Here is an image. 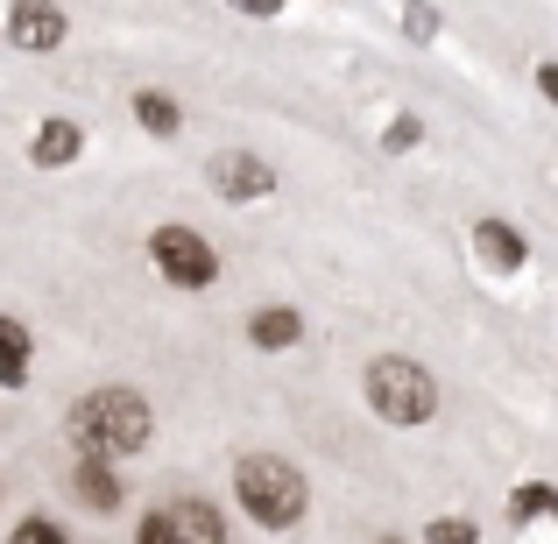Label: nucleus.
<instances>
[{
  "instance_id": "obj_13",
  "label": "nucleus",
  "mask_w": 558,
  "mask_h": 544,
  "mask_svg": "<svg viewBox=\"0 0 558 544\" xmlns=\"http://www.w3.org/2000/svg\"><path fill=\"white\" fill-rule=\"evenodd\" d=\"M170 523H178V544H227V517L213 503H178Z\"/></svg>"
},
{
  "instance_id": "obj_2",
  "label": "nucleus",
  "mask_w": 558,
  "mask_h": 544,
  "mask_svg": "<svg viewBox=\"0 0 558 544\" xmlns=\"http://www.w3.org/2000/svg\"><path fill=\"white\" fill-rule=\"evenodd\" d=\"M233 495H241V509L262 523V531H290V523L304 517V503H312L304 474L283 460V452H247V460L233 467Z\"/></svg>"
},
{
  "instance_id": "obj_20",
  "label": "nucleus",
  "mask_w": 558,
  "mask_h": 544,
  "mask_svg": "<svg viewBox=\"0 0 558 544\" xmlns=\"http://www.w3.org/2000/svg\"><path fill=\"white\" fill-rule=\"evenodd\" d=\"M537 93H545L551 107H558V64H545V71H537Z\"/></svg>"
},
{
  "instance_id": "obj_5",
  "label": "nucleus",
  "mask_w": 558,
  "mask_h": 544,
  "mask_svg": "<svg viewBox=\"0 0 558 544\" xmlns=\"http://www.w3.org/2000/svg\"><path fill=\"white\" fill-rule=\"evenodd\" d=\"M213 191L227 205H255V198H269V191H276V170L262 164L255 149H227V156H213Z\"/></svg>"
},
{
  "instance_id": "obj_21",
  "label": "nucleus",
  "mask_w": 558,
  "mask_h": 544,
  "mask_svg": "<svg viewBox=\"0 0 558 544\" xmlns=\"http://www.w3.org/2000/svg\"><path fill=\"white\" fill-rule=\"evenodd\" d=\"M381 544H403V537H381Z\"/></svg>"
},
{
  "instance_id": "obj_19",
  "label": "nucleus",
  "mask_w": 558,
  "mask_h": 544,
  "mask_svg": "<svg viewBox=\"0 0 558 544\" xmlns=\"http://www.w3.org/2000/svg\"><path fill=\"white\" fill-rule=\"evenodd\" d=\"M403 28H410V36L424 43V36H432V28H438V14H432V8H410V14H403Z\"/></svg>"
},
{
  "instance_id": "obj_18",
  "label": "nucleus",
  "mask_w": 558,
  "mask_h": 544,
  "mask_svg": "<svg viewBox=\"0 0 558 544\" xmlns=\"http://www.w3.org/2000/svg\"><path fill=\"white\" fill-rule=\"evenodd\" d=\"M417 135H424V121H417V113H403V121H389V135H381V142L403 156V149H417Z\"/></svg>"
},
{
  "instance_id": "obj_12",
  "label": "nucleus",
  "mask_w": 558,
  "mask_h": 544,
  "mask_svg": "<svg viewBox=\"0 0 558 544\" xmlns=\"http://www.w3.org/2000/svg\"><path fill=\"white\" fill-rule=\"evenodd\" d=\"M531 523H558L551 481H517V495H509V531H531Z\"/></svg>"
},
{
  "instance_id": "obj_14",
  "label": "nucleus",
  "mask_w": 558,
  "mask_h": 544,
  "mask_svg": "<svg viewBox=\"0 0 558 544\" xmlns=\"http://www.w3.org/2000/svg\"><path fill=\"white\" fill-rule=\"evenodd\" d=\"M135 121L149 128V135H178L184 113H178V99H170V93H156V85H149V93H135Z\"/></svg>"
},
{
  "instance_id": "obj_10",
  "label": "nucleus",
  "mask_w": 558,
  "mask_h": 544,
  "mask_svg": "<svg viewBox=\"0 0 558 544\" xmlns=\"http://www.w3.org/2000/svg\"><path fill=\"white\" fill-rule=\"evenodd\" d=\"M28 361H36V340L14 312H0V389H22L28 382Z\"/></svg>"
},
{
  "instance_id": "obj_9",
  "label": "nucleus",
  "mask_w": 558,
  "mask_h": 544,
  "mask_svg": "<svg viewBox=\"0 0 558 544\" xmlns=\"http://www.w3.org/2000/svg\"><path fill=\"white\" fill-rule=\"evenodd\" d=\"M71 495L107 517V509H121V474H113L107 460H78V467H71Z\"/></svg>"
},
{
  "instance_id": "obj_8",
  "label": "nucleus",
  "mask_w": 558,
  "mask_h": 544,
  "mask_svg": "<svg viewBox=\"0 0 558 544\" xmlns=\"http://www.w3.org/2000/svg\"><path fill=\"white\" fill-rule=\"evenodd\" d=\"M474 255L481 262H488V269H523V262H531V247H523V233L517 227H509V219H481V227H474Z\"/></svg>"
},
{
  "instance_id": "obj_1",
  "label": "nucleus",
  "mask_w": 558,
  "mask_h": 544,
  "mask_svg": "<svg viewBox=\"0 0 558 544\" xmlns=\"http://www.w3.org/2000/svg\"><path fill=\"white\" fill-rule=\"evenodd\" d=\"M156 432L149 418V396L135 389H93L71 403V446H78V460H128V452H142Z\"/></svg>"
},
{
  "instance_id": "obj_6",
  "label": "nucleus",
  "mask_w": 558,
  "mask_h": 544,
  "mask_svg": "<svg viewBox=\"0 0 558 544\" xmlns=\"http://www.w3.org/2000/svg\"><path fill=\"white\" fill-rule=\"evenodd\" d=\"M71 36V14L64 8H50V0H14L8 8V43L14 50H57V43Z\"/></svg>"
},
{
  "instance_id": "obj_3",
  "label": "nucleus",
  "mask_w": 558,
  "mask_h": 544,
  "mask_svg": "<svg viewBox=\"0 0 558 544\" xmlns=\"http://www.w3.org/2000/svg\"><path fill=\"white\" fill-rule=\"evenodd\" d=\"M368 410H375V418H389V424H424L438 410V382L424 375L417 361L381 354L368 367Z\"/></svg>"
},
{
  "instance_id": "obj_11",
  "label": "nucleus",
  "mask_w": 558,
  "mask_h": 544,
  "mask_svg": "<svg viewBox=\"0 0 558 544\" xmlns=\"http://www.w3.org/2000/svg\"><path fill=\"white\" fill-rule=\"evenodd\" d=\"M247 340H255L262 354H276V347H298V340H304V318L290 312V304H262V312L247 318Z\"/></svg>"
},
{
  "instance_id": "obj_4",
  "label": "nucleus",
  "mask_w": 558,
  "mask_h": 544,
  "mask_svg": "<svg viewBox=\"0 0 558 544\" xmlns=\"http://www.w3.org/2000/svg\"><path fill=\"white\" fill-rule=\"evenodd\" d=\"M149 262H156V276H163L170 290H213V276H219V255H213V241H205L198 227H156L149 233Z\"/></svg>"
},
{
  "instance_id": "obj_7",
  "label": "nucleus",
  "mask_w": 558,
  "mask_h": 544,
  "mask_svg": "<svg viewBox=\"0 0 558 544\" xmlns=\"http://www.w3.org/2000/svg\"><path fill=\"white\" fill-rule=\"evenodd\" d=\"M78 149H85V128H78V121H64V113H50V121L28 135V164H36V170H64V164H78Z\"/></svg>"
},
{
  "instance_id": "obj_17",
  "label": "nucleus",
  "mask_w": 558,
  "mask_h": 544,
  "mask_svg": "<svg viewBox=\"0 0 558 544\" xmlns=\"http://www.w3.org/2000/svg\"><path fill=\"white\" fill-rule=\"evenodd\" d=\"M135 544H178V523H170V509H149V517L135 523Z\"/></svg>"
},
{
  "instance_id": "obj_15",
  "label": "nucleus",
  "mask_w": 558,
  "mask_h": 544,
  "mask_svg": "<svg viewBox=\"0 0 558 544\" xmlns=\"http://www.w3.org/2000/svg\"><path fill=\"white\" fill-rule=\"evenodd\" d=\"M424 544H481V531L466 517H432V531H424Z\"/></svg>"
},
{
  "instance_id": "obj_16",
  "label": "nucleus",
  "mask_w": 558,
  "mask_h": 544,
  "mask_svg": "<svg viewBox=\"0 0 558 544\" xmlns=\"http://www.w3.org/2000/svg\"><path fill=\"white\" fill-rule=\"evenodd\" d=\"M8 544H71V537L57 531L50 517H22V523H14V537H8Z\"/></svg>"
}]
</instances>
